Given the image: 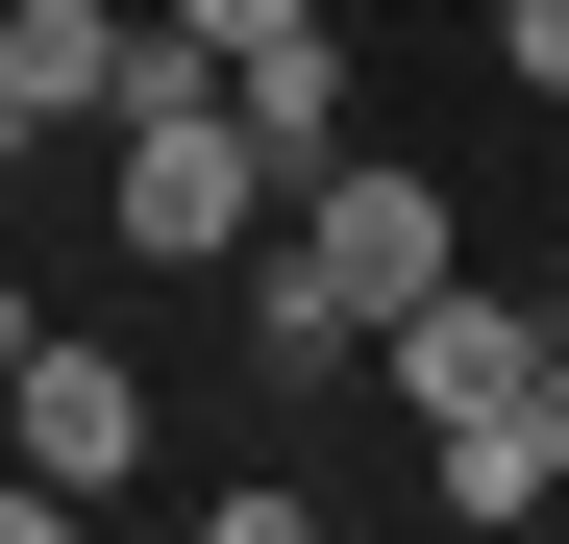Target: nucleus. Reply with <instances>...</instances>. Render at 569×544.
I'll return each mask as SVG.
<instances>
[{
	"label": "nucleus",
	"instance_id": "obj_9",
	"mask_svg": "<svg viewBox=\"0 0 569 544\" xmlns=\"http://www.w3.org/2000/svg\"><path fill=\"white\" fill-rule=\"evenodd\" d=\"M26 346H50V322H26V298H0V396H26Z\"/></svg>",
	"mask_w": 569,
	"mask_h": 544
},
{
	"label": "nucleus",
	"instance_id": "obj_3",
	"mask_svg": "<svg viewBox=\"0 0 569 544\" xmlns=\"http://www.w3.org/2000/svg\"><path fill=\"white\" fill-rule=\"evenodd\" d=\"M545 346H569V298H496V272H446L421 322H371V372H397L421 421H520V396H545Z\"/></svg>",
	"mask_w": 569,
	"mask_h": 544
},
{
	"label": "nucleus",
	"instance_id": "obj_7",
	"mask_svg": "<svg viewBox=\"0 0 569 544\" xmlns=\"http://www.w3.org/2000/svg\"><path fill=\"white\" fill-rule=\"evenodd\" d=\"M173 50H272V26H322V0H149Z\"/></svg>",
	"mask_w": 569,
	"mask_h": 544
},
{
	"label": "nucleus",
	"instance_id": "obj_1",
	"mask_svg": "<svg viewBox=\"0 0 569 544\" xmlns=\"http://www.w3.org/2000/svg\"><path fill=\"white\" fill-rule=\"evenodd\" d=\"M446 173H397V149H322L298 173V248L248 272V322H272V372H322V346H371V322H421L446 298Z\"/></svg>",
	"mask_w": 569,
	"mask_h": 544
},
{
	"label": "nucleus",
	"instance_id": "obj_2",
	"mask_svg": "<svg viewBox=\"0 0 569 544\" xmlns=\"http://www.w3.org/2000/svg\"><path fill=\"white\" fill-rule=\"evenodd\" d=\"M248 223H298V173L248 149L223 74H199V100H124V248H149V272H223Z\"/></svg>",
	"mask_w": 569,
	"mask_h": 544
},
{
	"label": "nucleus",
	"instance_id": "obj_10",
	"mask_svg": "<svg viewBox=\"0 0 569 544\" xmlns=\"http://www.w3.org/2000/svg\"><path fill=\"white\" fill-rule=\"evenodd\" d=\"M545 471H569V346H545Z\"/></svg>",
	"mask_w": 569,
	"mask_h": 544
},
{
	"label": "nucleus",
	"instance_id": "obj_8",
	"mask_svg": "<svg viewBox=\"0 0 569 544\" xmlns=\"http://www.w3.org/2000/svg\"><path fill=\"white\" fill-rule=\"evenodd\" d=\"M496 74H520V100H569V0H496Z\"/></svg>",
	"mask_w": 569,
	"mask_h": 544
},
{
	"label": "nucleus",
	"instance_id": "obj_4",
	"mask_svg": "<svg viewBox=\"0 0 569 544\" xmlns=\"http://www.w3.org/2000/svg\"><path fill=\"white\" fill-rule=\"evenodd\" d=\"M0 445H50L74 495H124V471H149V396H124V346H26V396H0Z\"/></svg>",
	"mask_w": 569,
	"mask_h": 544
},
{
	"label": "nucleus",
	"instance_id": "obj_6",
	"mask_svg": "<svg viewBox=\"0 0 569 544\" xmlns=\"http://www.w3.org/2000/svg\"><path fill=\"white\" fill-rule=\"evenodd\" d=\"M421 495H446V520H545V495H569V471H545V396H520V421H421Z\"/></svg>",
	"mask_w": 569,
	"mask_h": 544
},
{
	"label": "nucleus",
	"instance_id": "obj_5",
	"mask_svg": "<svg viewBox=\"0 0 569 544\" xmlns=\"http://www.w3.org/2000/svg\"><path fill=\"white\" fill-rule=\"evenodd\" d=\"M223 100H248L272 173H322V149H347V0H322V26H272V50H223Z\"/></svg>",
	"mask_w": 569,
	"mask_h": 544
}]
</instances>
